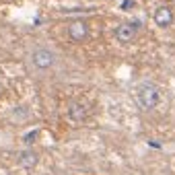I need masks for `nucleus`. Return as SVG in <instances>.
<instances>
[{"label": "nucleus", "instance_id": "obj_1", "mask_svg": "<svg viewBox=\"0 0 175 175\" xmlns=\"http://www.w3.org/2000/svg\"><path fill=\"white\" fill-rule=\"evenodd\" d=\"M136 97H138L140 107L146 109V111L155 109L157 105L161 103V91H159V87H157V85H153V82H142V85H138Z\"/></svg>", "mask_w": 175, "mask_h": 175}, {"label": "nucleus", "instance_id": "obj_2", "mask_svg": "<svg viewBox=\"0 0 175 175\" xmlns=\"http://www.w3.org/2000/svg\"><path fill=\"white\" fill-rule=\"evenodd\" d=\"M56 62H58V56L50 47H35L31 52V64H33L35 70H41V72L50 70V68L56 66Z\"/></svg>", "mask_w": 175, "mask_h": 175}, {"label": "nucleus", "instance_id": "obj_3", "mask_svg": "<svg viewBox=\"0 0 175 175\" xmlns=\"http://www.w3.org/2000/svg\"><path fill=\"white\" fill-rule=\"evenodd\" d=\"M136 35H138V25L134 23H121L120 27L115 29V39L120 41V43H132L136 39Z\"/></svg>", "mask_w": 175, "mask_h": 175}, {"label": "nucleus", "instance_id": "obj_4", "mask_svg": "<svg viewBox=\"0 0 175 175\" xmlns=\"http://www.w3.org/2000/svg\"><path fill=\"white\" fill-rule=\"evenodd\" d=\"M68 37L72 41H85L89 37V25L87 21H72L70 25H68Z\"/></svg>", "mask_w": 175, "mask_h": 175}, {"label": "nucleus", "instance_id": "obj_5", "mask_svg": "<svg viewBox=\"0 0 175 175\" xmlns=\"http://www.w3.org/2000/svg\"><path fill=\"white\" fill-rule=\"evenodd\" d=\"M153 19H155V25L161 29H167L171 27V23H173V10L169 6H159L153 14Z\"/></svg>", "mask_w": 175, "mask_h": 175}, {"label": "nucleus", "instance_id": "obj_6", "mask_svg": "<svg viewBox=\"0 0 175 175\" xmlns=\"http://www.w3.org/2000/svg\"><path fill=\"white\" fill-rule=\"evenodd\" d=\"M85 113H87V111H85V105H82V103H72L70 109H68V115H70L72 121H82Z\"/></svg>", "mask_w": 175, "mask_h": 175}, {"label": "nucleus", "instance_id": "obj_7", "mask_svg": "<svg viewBox=\"0 0 175 175\" xmlns=\"http://www.w3.org/2000/svg\"><path fill=\"white\" fill-rule=\"evenodd\" d=\"M19 163L23 165L25 169H33L35 163H37V157H35V153H31V150H27V153H23L19 159Z\"/></svg>", "mask_w": 175, "mask_h": 175}, {"label": "nucleus", "instance_id": "obj_8", "mask_svg": "<svg viewBox=\"0 0 175 175\" xmlns=\"http://www.w3.org/2000/svg\"><path fill=\"white\" fill-rule=\"evenodd\" d=\"M33 136H37V130H35V132H29V134H27V138H25V142H27V144H31V142L35 140Z\"/></svg>", "mask_w": 175, "mask_h": 175}, {"label": "nucleus", "instance_id": "obj_9", "mask_svg": "<svg viewBox=\"0 0 175 175\" xmlns=\"http://www.w3.org/2000/svg\"><path fill=\"white\" fill-rule=\"evenodd\" d=\"M134 6V2H132V0H126V2H124V8H132Z\"/></svg>", "mask_w": 175, "mask_h": 175}]
</instances>
